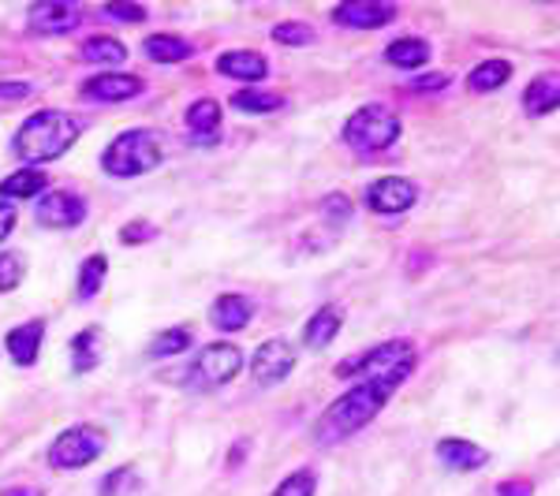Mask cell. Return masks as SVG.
Masks as SVG:
<instances>
[{
    "label": "cell",
    "mask_w": 560,
    "mask_h": 496,
    "mask_svg": "<svg viewBox=\"0 0 560 496\" xmlns=\"http://www.w3.org/2000/svg\"><path fill=\"white\" fill-rule=\"evenodd\" d=\"M411 369L415 363L382 369V374H366L363 381L351 385L345 395H337V400L322 411L318 429H314L318 445H340V440L355 437L359 429H366L370 422L377 418V411L396 395V389L411 377Z\"/></svg>",
    "instance_id": "obj_1"
},
{
    "label": "cell",
    "mask_w": 560,
    "mask_h": 496,
    "mask_svg": "<svg viewBox=\"0 0 560 496\" xmlns=\"http://www.w3.org/2000/svg\"><path fill=\"white\" fill-rule=\"evenodd\" d=\"M79 134H83V128H79L75 116L60 113V108H42V113L26 116L20 131L12 134V153L26 161V165L38 168L45 161L65 157L79 142Z\"/></svg>",
    "instance_id": "obj_2"
},
{
    "label": "cell",
    "mask_w": 560,
    "mask_h": 496,
    "mask_svg": "<svg viewBox=\"0 0 560 496\" xmlns=\"http://www.w3.org/2000/svg\"><path fill=\"white\" fill-rule=\"evenodd\" d=\"M165 150H161L158 131L150 128H135L116 134L102 153V168L116 179H131V176H147L161 165Z\"/></svg>",
    "instance_id": "obj_3"
},
{
    "label": "cell",
    "mask_w": 560,
    "mask_h": 496,
    "mask_svg": "<svg viewBox=\"0 0 560 496\" xmlns=\"http://www.w3.org/2000/svg\"><path fill=\"white\" fill-rule=\"evenodd\" d=\"M400 120H396V113L382 102L374 105H363L355 108V113L348 116L345 123V142L351 150L359 153H382L393 146L396 139H400Z\"/></svg>",
    "instance_id": "obj_4"
},
{
    "label": "cell",
    "mask_w": 560,
    "mask_h": 496,
    "mask_svg": "<svg viewBox=\"0 0 560 496\" xmlns=\"http://www.w3.org/2000/svg\"><path fill=\"white\" fill-rule=\"evenodd\" d=\"M105 429L86 426V422L83 426H71L49 445V467L52 471H83V467H90L105 452Z\"/></svg>",
    "instance_id": "obj_5"
},
{
    "label": "cell",
    "mask_w": 560,
    "mask_h": 496,
    "mask_svg": "<svg viewBox=\"0 0 560 496\" xmlns=\"http://www.w3.org/2000/svg\"><path fill=\"white\" fill-rule=\"evenodd\" d=\"M243 369V351L236 344H206L195 355L187 369V385L191 389H221V385L236 381Z\"/></svg>",
    "instance_id": "obj_6"
},
{
    "label": "cell",
    "mask_w": 560,
    "mask_h": 496,
    "mask_svg": "<svg viewBox=\"0 0 560 496\" xmlns=\"http://www.w3.org/2000/svg\"><path fill=\"white\" fill-rule=\"evenodd\" d=\"M419 351H415L411 340H385V344L363 351V355L348 358V363L337 366V377H359V374H382V369H393V366H404V363H415Z\"/></svg>",
    "instance_id": "obj_7"
},
{
    "label": "cell",
    "mask_w": 560,
    "mask_h": 496,
    "mask_svg": "<svg viewBox=\"0 0 560 496\" xmlns=\"http://www.w3.org/2000/svg\"><path fill=\"white\" fill-rule=\"evenodd\" d=\"M419 202V187L404 176H382L366 187V205L382 216H396V213H408L411 205Z\"/></svg>",
    "instance_id": "obj_8"
},
{
    "label": "cell",
    "mask_w": 560,
    "mask_h": 496,
    "mask_svg": "<svg viewBox=\"0 0 560 496\" xmlns=\"http://www.w3.org/2000/svg\"><path fill=\"white\" fill-rule=\"evenodd\" d=\"M292 369H295V351L288 340H266V344L250 355V377H255L261 389H273Z\"/></svg>",
    "instance_id": "obj_9"
},
{
    "label": "cell",
    "mask_w": 560,
    "mask_h": 496,
    "mask_svg": "<svg viewBox=\"0 0 560 496\" xmlns=\"http://www.w3.org/2000/svg\"><path fill=\"white\" fill-rule=\"evenodd\" d=\"M34 216H38L42 228H75V224L86 221V202L75 191H49L42 194Z\"/></svg>",
    "instance_id": "obj_10"
},
{
    "label": "cell",
    "mask_w": 560,
    "mask_h": 496,
    "mask_svg": "<svg viewBox=\"0 0 560 496\" xmlns=\"http://www.w3.org/2000/svg\"><path fill=\"white\" fill-rule=\"evenodd\" d=\"M393 20L396 4H382V0H348V4L332 8V23L348 26V31H377Z\"/></svg>",
    "instance_id": "obj_11"
},
{
    "label": "cell",
    "mask_w": 560,
    "mask_h": 496,
    "mask_svg": "<svg viewBox=\"0 0 560 496\" xmlns=\"http://www.w3.org/2000/svg\"><path fill=\"white\" fill-rule=\"evenodd\" d=\"M83 12L79 4H65V0H42L26 12V23H31L34 34H68L75 31Z\"/></svg>",
    "instance_id": "obj_12"
},
{
    "label": "cell",
    "mask_w": 560,
    "mask_h": 496,
    "mask_svg": "<svg viewBox=\"0 0 560 496\" xmlns=\"http://www.w3.org/2000/svg\"><path fill=\"white\" fill-rule=\"evenodd\" d=\"M142 94L139 75H124V71H108V75H94L83 83V97L90 102H131Z\"/></svg>",
    "instance_id": "obj_13"
},
{
    "label": "cell",
    "mask_w": 560,
    "mask_h": 496,
    "mask_svg": "<svg viewBox=\"0 0 560 496\" xmlns=\"http://www.w3.org/2000/svg\"><path fill=\"white\" fill-rule=\"evenodd\" d=\"M217 71L229 79H243V83H261V79L269 75V64L261 52L232 49V52H221V57H217Z\"/></svg>",
    "instance_id": "obj_14"
},
{
    "label": "cell",
    "mask_w": 560,
    "mask_h": 496,
    "mask_svg": "<svg viewBox=\"0 0 560 496\" xmlns=\"http://www.w3.org/2000/svg\"><path fill=\"white\" fill-rule=\"evenodd\" d=\"M42 340H45V321L20 324V329H12V332H8V340H4L8 358H12L15 366H34V363H38Z\"/></svg>",
    "instance_id": "obj_15"
},
{
    "label": "cell",
    "mask_w": 560,
    "mask_h": 496,
    "mask_svg": "<svg viewBox=\"0 0 560 496\" xmlns=\"http://www.w3.org/2000/svg\"><path fill=\"white\" fill-rule=\"evenodd\" d=\"M438 459L453 471H478V467L490 463V452L478 448L475 440H464V437H445L438 445Z\"/></svg>",
    "instance_id": "obj_16"
},
{
    "label": "cell",
    "mask_w": 560,
    "mask_h": 496,
    "mask_svg": "<svg viewBox=\"0 0 560 496\" xmlns=\"http://www.w3.org/2000/svg\"><path fill=\"white\" fill-rule=\"evenodd\" d=\"M340 324H345V310H340V306H332V303H325L322 310L303 324V344L311 351L329 347L332 340H337Z\"/></svg>",
    "instance_id": "obj_17"
},
{
    "label": "cell",
    "mask_w": 560,
    "mask_h": 496,
    "mask_svg": "<svg viewBox=\"0 0 560 496\" xmlns=\"http://www.w3.org/2000/svg\"><path fill=\"white\" fill-rule=\"evenodd\" d=\"M250 318H255V306H250V299H243V295H217L210 306V321L224 332L247 329Z\"/></svg>",
    "instance_id": "obj_18"
},
{
    "label": "cell",
    "mask_w": 560,
    "mask_h": 496,
    "mask_svg": "<svg viewBox=\"0 0 560 496\" xmlns=\"http://www.w3.org/2000/svg\"><path fill=\"white\" fill-rule=\"evenodd\" d=\"M187 131H191L195 142L210 146V142L217 139V131H221V105H217L213 97L195 102L191 108H187Z\"/></svg>",
    "instance_id": "obj_19"
},
{
    "label": "cell",
    "mask_w": 560,
    "mask_h": 496,
    "mask_svg": "<svg viewBox=\"0 0 560 496\" xmlns=\"http://www.w3.org/2000/svg\"><path fill=\"white\" fill-rule=\"evenodd\" d=\"M557 75L549 71V75H538L535 83H530L527 90H523V105H527L530 116H546L553 113L557 102H560V90H557Z\"/></svg>",
    "instance_id": "obj_20"
},
{
    "label": "cell",
    "mask_w": 560,
    "mask_h": 496,
    "mask_svg": "<svg viewBox=\"0 0 560 496\" xmlns=\"http://www.w3.org/2000/svg\"><path fill=\"white\" fill-rule=\"evenodd\" d=\"M142 49H147V57L153 64H179V60L191 57V45L184 38H176V34H150V38L142 42Z\"/></svg>",
    "instance_id": "obj_21"
},
{
    "label": "cell",
    "mask_w": 560,
    "mask_h": 496,
    "mask_svg": "<svg viewBox=\"0 0 560 496\" xmlns=\"http://www.w3.org/2000/svg\"><path fill=\"white\" fill-rule=\"evenodd\" d=\"M385 60L393 68H422L430 60V45L422 38H396V42H388Z\"/></svg>",
    "instance_id": "obj_22"
},
{
    "label": "cell",
    "mask_w": 560,
    "mask_h": 496,
    "mask_svg": "<svg viewBox=\"0 0 560 496\" xmlns=\"http://www.w3.org/2000/svg\"><path fill=\"white\" fill-rule=\"evenodd\" d=\"M97 363H102V332L83 329L71 340V366H75V374H90Z\"/></svg>",
    "instance_id": "obj_23"
},
{
    "label": "cell",
    "mask_w": 560,
    "mask_h": 496,
    "mask_svg": "<svg viewBox=\"0 0 560 496\" xmlns=\"http://www.w3.org/2000/svg\"><path fill=\"white\" fill-rule=\"evenodd\" d=\"M509 75H512V64H509V60L493 57V60L478 64V68L471 71V75H467V86H471L475 94H490V90H501L504 83H509Z\"/></svg>",
    "instance_id": "obj_24"
},
{
    "label": "cell",
    "mask_w": 560,
    "mask_h": 496,
    "mask_svg": "<svg viewBox=\"0 0 560 496\" xmlns=\"http://www.w3.org/2000/svg\"><path fill=\"white\" fill-rule=\"evenodd\" d=\"M45 184H49V179H45L38 168H20V173L0 179V198H8V202H12V198H34L45 191Z\"/></svg>",
    "instance_id": "obj_25"
},
{
    "label": "cell",
    "mask_w": 560,
    "mask_h": 496,
    "mask_svg": "<svg viewBox=\"0 0 560 496\" xmlns=\"http://www.w3.org/2000/svg\"><path fill=\"white\" fill-rule=\"evenodd\" d=\"M79 57H83L86 64H124V60H128V45L116 38H86Z\"/></svg>",
    "instance_id": "obj_26"
},
{
    "label": "cell",
    "mask_w": 560,
    "mask_h": 496,
    "mask_svg": "<svg viewBox=\"0 0 560 496\" xmlns=\"http://www.w3.org/2000/svg\"><path fill=\"white\" fill-rule=\"evenodd\" d=\"M187 347H191V329H184V324H173V329L158 332V336L150 340L147 355L150 358H173V355H184Z\"/></svg>",
    "instance_id": "obj_27"
},
{
    "label": "cell",
    "mask_w": 560,
    "mask_h": 496,
    "mask_svg": "<svg viewBox=\"0 0 560 496\" xmlns=\"http://www.w3.org/2000/svg\"><path fill=\"white\" fill-rule=\"evenodd\" d=\"M105 273H108V258L105 255H90L79 269V303H90L105 284Z\"/></svg>",
    "instance_id": "obj_28"
},
{
    "label": "cell",
    "mask_w": 560,
    "mask_h": 496,
    "mask_svg": "<svg viewBox=\"0 0 560 496\" xmlns=\"http://www.w3.org/2000/svg\"><path fill=\"white\" fill-rule=\"evenodd\" d=\"M232 105H236L240 113H277V108L284 105V97L273 94V90H236Z\"/></svg>",
    "instance_id": "obj_29"
},
{
    "label": "cell",
    "mask_w": 560,
    "mask_h": 496,
    "mask_svg": "<svg viewBox=\"0 0 560 496\" xmlns=\"http://www.w3.org/2000/svg\"><path fill=\"white\" fill-rule=\"evenodd\" d=\"M26 276L23 250H0V292H15Z\"/></svg>",
    "instance_id": "obj_30"
},
{
    "label": "cell",
    "mask_w": 560,
    "mask_h": 496,
    "mask_svg": "<svg viewBox=\"0 0 560 496\" xmlns=\"http://www.w3.org/2000/svg\"><path fill=\"white\" fill-rule=\"evenodd\" d=\"M314 489H318V477H314V471H295L277 485L273 496H314Z\"/></svg>",
    "instance_id": "obj_31"
},
{
    "label": "cell",
    "mask_w": 560,
    "mask_h": 496,
    "mask_svg": "<svg viewBox=\"0 0 560 496\" xmlns=\"http://www.w3.org/2000/svg\"><path fill=\"white\" fill-rule=\"evenodd\" d=\"M273 42H280V45H311L314 34H311V26H306V23H277L273 26Z\"/></svg>",
    "instance_id": "obj_32"
},
{
    "label": "cell",
    "mask_w": 560,
    "mask_h": 496,
    "mask_svg": "<svg viewBox=\"0 0 560 496\" xmlns=\"http://www.w3.org/2000/svg\"><path fill=\"white\" fill-rule=\"evenodd\" d=\"M322 216L325 221H337V224H345L348 216H351V202H348V194H329L322 202Z\"/></svg>",
    "instance_id": "obj_33"
},
{
    "label": "cell",
    "mask_w": 560,
    "mask_h": 496,
    "mask_svg": "<svg viewBox=\"0 0 560 496\" xmlns=\"http://www.w3.org/2000/svg\"><path fill=\"white\" fill-rule=\"evenodd\" d=\"M158 236V228H153L150 221H131L120 228V243H131V247H139V243H147Z\"/></svg>",
    "instance_id": "obj_34"
},
{
    "label": "cell",
    "mask_w": 560,
    "mask_h": 496,
    "mask_svg": "<svg viewBox=\"0 0 560 496\" xmlns=\"http://www.w3.org/2000/svg\"><path fill=\"white\" fill-rule=\"evenodd\" d=\"M105 15L124 20V23H142V20H147V8H139V4H105Z\"/></svg>",
    "instance_id": "obj_35"
},
{
    "label": "cell",
    "mask_w": 560,
    "mask_h": 496,
    "mask_svg": "<svg viewBox=\"0 0 560 496\" xmlns=\"http://www.w3.org/2000/svg\"><path fill=\"white\" fill-rule=\"evenodd\" d=\"M131 477H135V471H128V467L113 471V474H108L105 482H102V496H116V489H124V485H135Z\"/></svg>",
    "instance_id": "obj_36"
},
{
    "label": "cell",
    "mask_w": 560,
    "mask_h": 496,
    "mask_svg": "<svg viewBox=\"0 0 560 496\" xmlns=\"http://www.w3.org/2000/svg\"><path fill=\"white\" fill-rule=\"evenodd\" d=\"M15 221H20V213H15V205L0 198V243H4V239L15 232Z\"/></svg>",
    "instance_id": "obj_37"
},
{
    "label": "cell",
    "mask_w": 560,
    "mask_h": 496,
    "mask_svg": "<svg viewBox=\"0 0 560 496\" xmlns=\"http://www.w3.org/2000/svg\"><path fill=\"white\" fill-rule=\"evenodd\" d=\"M497 496H535V485H530L527 477H520V482H501L497 485Z\"/></svg>",
    "instance_id": "obj_38"
},
{
    "label": "cell",
    "mask_w": 560,
    "mask_h": 496,
    "mask_svg": "<svg viewBox=\"0 0 560 496\" xmlns=\"http://www.w3.org/2000/svg\"><path fill=\"white\" fill-rule=\"evenodd\" d=\"M23 97H31L26 83H0V102H23Z\"/></svg>",
    "instance_id": "obj_39"
},
{
    "label": "cell",
    "mask_w": 560,
    "mask_h": 496,
    "mask_svg": "<svg viewBox=\"0 0 560 496\" xmlns=\"http://www.w3.org/2000/svg\"><path fill=\"white\" fill-rule=\"evenodd\" d=\"M441 86H448V75H422L411 83V90H419V94H430V90H441Z\"/></svg>",
    "instance_id": "obj_40"
},
{
    "label": "cell",
    "mask_w": 560,
    "mask_h": 496,
    "mask_svg": "<svg viewBox=\"0 0 560 496\" xmlns=\"http://www.w3.org/2000/svg\"><path fill=\"white\" fill-rule=\"evenodd\" d=\"M0 496H42L38 485H8V489H0Z\"/></svg>",
    "instance_id": "obj_41"
}]
</instances>
